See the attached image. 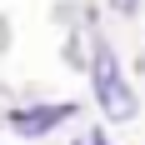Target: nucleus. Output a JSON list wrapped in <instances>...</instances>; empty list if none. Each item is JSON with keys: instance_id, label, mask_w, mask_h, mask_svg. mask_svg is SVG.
<instances>
[{"instance_id": "obj_1", "label": "nucleus", "mask_w": 145, "mask_h": 145, "mask_svg": "<svg viewBox=\"0 0 145 145\" xmlns=\"http://www.w3.org/2000/svg\"><path fill=\"white\" fill-rule=\"evenodd\" d=\"M90 85H95V105L110 120H130L140 110V100H135L130 80L120 75V60H115L110 45H95V55H90Z\"/></svg>"}, {"instance_id": "obj_3", "label": "nucleus", "mask_w": 145, "mask_h": 145, "mask_svg": "<svg viewBox=\"0 0 145 145\" xmlns=\"http://www.w3.org/2000/svg\"><path fill=\"white\" fill-rule=\"evenodd\" d=\"M75 145H110V135H105V130H85Z\"/></svg>"}, {"instance_id": "obj_2", "label": "nucleus", "mask_w": 145, "mask_h": 145, "mask_svg": "<svg viewBox=\"0 0 145 145\" xmlns=\"http://www.w3.org/2000/svg\"><path fill=\"white\" fill-rule=\"evenodd\" d=\"M70 115H75V105H65V100H55V105H25V110L10 115V130L25 135V140H35V135H50L55 125H65Z\"/></svg>"}]
</instances>
